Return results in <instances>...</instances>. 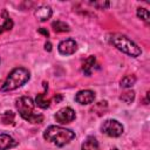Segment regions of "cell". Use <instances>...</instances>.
Listing matches in <instances>:
<instances>
[{"label":"cell","mask_w":150,"mask_h":150,"mask_svg":"<svg viewBox=\"0 0 150 150\" xmlns=\"http://www.w3.org/2000/svg\"><path fill=\"white\" fill-rule=\"evenodd\" d=\"M43 137L46 141L55 144L56 146H64L66 144L70 143L75 138V132L70 129L60 127V125H49L45 132Z\"/></svg>","instance_id":"1"},{"label":"cell","mask_w":150,"mask_h":150,"mask_svg":"<svg viewBox=\"0 0 150 150\" xmlns=\"http://www.w3.org/2000/svg\"><path fill=\"white\" fill-rule=\"evenodd\" d=\"M15 107L20 114V116L30 122V123H41L43 121V116L41 114H36L34 111L35 103L28 96H21L15 101Z\"/></svg>","instance_id":"2"},{"label":"cell","mask_w":150,"mask_h":150,"mask_svg":"<svg viewBox=\"0 0 150 150\" xmlns=\"http://www.w3.org/2000/svg\"><path fill=\"white\" fill-rule=\"evenodd\" d=\"M29 79H30V74H29L28 69H26L23 67L14 68L8 74L6 81L1 86L0 90L1 91H12V90H15L19 87H21L25 83H27L29 81Z\"/></svg>","instance_id":"3"},{"label":"cell","mask_w":150,"mask_h":150,"mask_svg":"<svg viewBox=\"0 0 150 150\" xmlns=\"http://www.w3.org/2000/svg\"><path fill=\"white\" fill-rule=\"evenodd\" d=\"M110 42L122 53L132 56V57H137L142 54L141 48L132 41L130 40L128 36L122 35V34H114L110 38Z\"/></svg>","instance_id":"4"},{"label":"cell","mask_w":150,"mask_h":150,"mask_svg":"<svg viewBox=\"0 0 150 150\" xmlns=\"http://www.w3.org/2000/svg\"><path fill=\"white\" fill-rule=\"evenodd\" d=\"M123 130V125L116 120H107L101 125V131L109 137H120Z\"/></svg>","instance_id":"5"},{"label":"cell","mask_w":150,"mask_h":150,"mask_svg":"<svg viewBox=\"0 0 150 150\" xmlns=\"http://www.w3.org/2000/svg\"><path fill=\"white\" fill-rule=\"evenodd\" d=\"M55 120L56 122L61 123V124H66V123H70L75 120L76 114L74 111V109H71L70 107H64L61 108L56 114H55Z\"/></svg>","instance_id":"6"},{"label":"cell","mask_w":150,"mask_h":150,"mask_svg":"<svg viewBox=\"0 0 150 150\" xmlns=\"http://www.w3.org/2000/svg\"><path fill=\"white\" fill-rule=\"evenodd\" d=\"M57 50L61 55H73L77 50V43L73 39L62 40L57 46Z\"/></svg>","instance_id":"7"},{"label":"cell","mask_w":150,"mask_h":150,"mask_svg":"<svg viewBox=\"0 0 150 150\" xmlns=\"http://www.w3.org/2000/svg\"><path fill=\"white\" fill-rule=\"evenodd\" d=\"M94 100H95V93L89 89L80 90L75 95V101L80 104H90L94 102Z\"/></svg>","instance_id":"8"},{"label":"cell","mask_w":150,"mask_h":150,"mask_svg":"<svg viewBox=\"0 0 150 150\" xmlns=\"http://www.w3.org/2000/svg\"><path fill=\"white\" fill-rule=\"evenodd\" d=\"M18 145V141H15L12 136L7 134H0V150H8Z\"/></svg>","instance_id":"9"},{"label":"cell","mask_w":150,"mask_h":150,"mask_svg":"<svg viewBox=\"0 0 150 150\" xmlns=\"http://www.w3.org/2000/svg\"><path fill=\"white\" fill-rule=\"evenodd\" d=\"M52 14H53L52 8H50L49 6H45V5L38 7L36 11H35V16H36L40 21H42V22H43V21H47L48 19H50Z\"/></svg>","instance_id":"10"},{"label":"cell","mask_w":150,"mask_h":150,"mask_svg":"<svg viewBox=\"0 0 150 150\" xmlns=\"http://www.w3.org/2000/svg\"><path fill=\"white\" fill-rule=\"evenodd\" d=\"M96 63V59L94 55H90L89 57H87L82 64V71L84 73V75L87 76H90L91 73H93V69H94V66Z\"/></svg>","instance_id":"11"},{"label":"cell","mask_w":150,"mask_h":150,"mask_svg":"<svg viewBox=\"0 0 150 150\" xmlns=\"http://www.w3.org/2000/svg\"><path fill=\"white\" fill-rule=\"evenodd\" d=\"M81 150H100L98 142L94 136H88L81 145Z\"/></svg>","instance_id":"12"},{"label":"cell","mask_w":150,"mask_h":150,"mask_svg":"<svg viewBox=\"0 0 150 150\" xmlns=\"http://www.w3.org/2000/svg\"><path fill=\"white\" fill-rule=\"evenodd\" d=\"M52 27H53V29H54L56 33H63V32H69V30H70L69 25H67L66 22L60 21V20L54 21V22L52 23Z\"/></svg>","instance_id":"13"},{"label":"cell","mask_w":150,"mask_h":150,"mask_svg":"<svg viewBox=\"0 0 150 150\" xmlns=\"http://www.w3.org/2000/svg\"><path fill=\"white\" fill-rule=\"evenodd\" d=\"M135 83H136V76L135 75H125L121 80L120 86H121V88H131Z\"/></svg>","instance_id":"14"},{"label":"cell","mask_w":150,"mask_h":150,"mask_svg":"<svg viewBox=\"0 0 150 150\" xmlns=\"http://www.w3.org/2000/svg\"><path fill=\"white\" fill-rule=\"evenodd\" d=\"M45 95L46 93H41V94H38L36 98H35V105H38L39 108H42V109H47L49 107V103L50 101L49 100H46L45 98Z\"/></svg>","instance_id":"15"},{"label":"cell","mask_w":150,"mask_h":150,"mask_svg":"<svg viewBox=\"0 0 150 150\" xmlns=\"http://www.w3.org/2000/svg\"><path fill=\"white\" fill-rule=\"evenodd\" d=\"M14 117H15L14 112L11 111V110H7V111H5L0 116V120H1V122L4 124H7L8 125V124H14Z\"/></svg>","instance_id":"16"},{"label":"cell","mask_w":150,"mask_h":150,"mask_svg":"<svg viewBox=\"0 0 150 150\" xmlns=\"http://www.w3.org/2000/svg\"><path fill=\"white\" fill-rule=\"evenodd\" d=\"M120 100L125 102V103H131L134 100H135V91L134 90H125L121 96H120Z\"/></svg>","instance_id":"17"},{"label":"cell","mask_w":150,"mask_h":150,"mask_svg":"<svg viewBox=\"0 0 150 150\" xmlns=\"http://www.w3.org/2000/svg\"><path fill=\"white\" fill-rule=\"evenodd\" d=\"M137 16L141 19V20H143L144 22H149V11L146 9V8H143V7H138L137 8Z\"/></svg>","instance_id":"18"},{"label":"cell","mask_w":150,"mask_h":150,"mask_svg":"<svg viewBox=\"0 0 150 150\" xmlns=\"http://www.w3.org/2000/svg\"><path fill=\"white\" fill-rule=\"evenodd\" d=\"M90 5L95 6L97 9H105V8L109 7L108 1H94V2H90Z\"/></svg>","instance_id":"19"},{"label":"cell","mask_w":150,"mask_h":150,"mask_svg":"<svg viewBox=\"0 0 150 150\" xmlns=\"http://www.w3.org/2000/svg\"><path fill=\"white\" fill-rule=\"evenodd\" d=\"M38 32H39L40 34H43L46 38H48V36H49V32H48L47 29H45V28H39V29H38Z\"/></svg>","instance_id":"20"},{"label":"cell","mask_w":150,"mask_h":150,"mask_svg":"<svg viewBox=\"0 0 150 150\" xmlns=\"http://www.w3.org/2000/svg\"><path fill=\"white\" fill-rule=\"evenodd\" d=\"M45 50H47V52H50V50H52V43H50L49 41H47V42L45 43Z\"/></svg>","instance_id":"21"},{"label":"cell","mask_w":150,"mask_h":150,"mask_svg":"<svg viewBox=\"0 0 150 150\" xmlns=\"http://www.w3.org/2000/svg\"><path fill=\"white\" fill-rule=\"evenodd\" d=\"M54 100H55V101H56V102H60V101H61V100H62V96H61V95H60V94H59V95H57V97H56V96H55V97H54Z\"/></svg>","instance_id":"22"},{"label":"cell","mask_w":150,"mask_h":150,"mask_svg":"<svg viewBox=\"0 0 150 150\" xmlns=\"http://www.w3.org/2000/svg\"><path fill=\"white\" fill-rule=\"evenodd\" d=\"M1 33H4V28H2V26H0V34Z\"/></svg>","instance_id":"23"},{"label":"cell","mask_w":150,"mask_h":150,"mask_svg":"<svg viewBox=\"0 0 150 150\" xmlns=\"http://www.w3.org/2000/svg\"><path fill=\"white\" fill-rule=\"evenodd\" d=\"M112 150H118V149H112Z\"/></svg>","instance_id":"24"},{"label":"cell","mask_w":150,"mask_h":150,"mask_svg":"<svg viewBox=\"0 0 150 150\" xmlns=\"http://www.w3.org/2000/svg\"><path fill=\"white\" fill-rule=\"evenodd\" d=\"M0 62H1V60H0Z\"/></svg>","instance_id":"25"}]
</instances>
